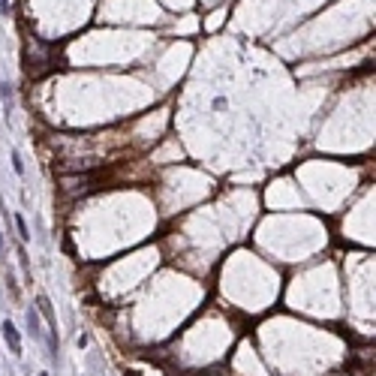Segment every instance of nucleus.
Wrapping results in <instances>:
<instances>
[{"label":"nucleus","instance_id":"f257e3e1","mask_svg":"<svg viewBox=\"0 0 376 376\" xmlns=\"http://www.w3.org/2000/svg\"><path fill=\"white\" fill-rule=\"evenodd\" d=\"M3 340H6V346H9V352H15V355H21V334H18V328L6 319L3 322Z\"/></svg>","mask_w":376,"mask_h":376},{"label":"nucleus","instance_id":"f03ea898","mask_svg":"<svg viewBox=\"0 0 376 376\" xmlns=\"http://www.w3.org/2000/svg\"><path fill=\"white\" fill-rule=\"evenodd\" d=\"M27 325H30V334L36 337V340H42L45 334H42V328H39V313L36 310H27Z\"/></svg>","mask_w":376,"mask_h":376},{"label":"nucleus","instance_id":"7ed1b4c3","mask_svg":"<svg viewBox=\"0 0 376 376\" xmlns=\"http://www.w3.org/2000/svg\"><path fill=\"white\" fill-rule=\"evenodd\" d=\"M15 226H18L21 241H30V229H27V223H24V217H21V214H15Z\"/></svg>","mask_w":376,"mask_h":376},{"label":"nucleus","instance_id":"20e7f679","mask_svg":"<svg viewBox=\"0 0 376 376\" xmlns=\"http://www.w3.org/2000/svg\"><path fill=\"white\" fill-rule=\"evenodd\" d=\"M0 100H3L6 109H9V103H12V87L9 84H0Z\"/></svg>","mask_w":376,"mask_h":376},{"label":"nucleus","instance_id":"39448f33","mask_svg":"<svg viewBox=\"0 0 376 376\" xmlns=\"http://www.w3.org/2000/svg\"><path fill=\"white\" fill-rule=\"evenodd\" d=\"M12 169H15L18 175H24V163H21V154H18V151H12Z\"/></svg>","mask_w":376,"mask_h":376},{"label":"nucleus","instance_id":"423d86ee","mask_svg":"<svg viewBox=\"0 0 376 376\" xmlns=\"http://www.w3.org/2000/svg\"><path fill=\"white\" fill-rule=\"evenodd\" d=\"M0 15H9V0H0Z\"/></svg>","mask_w":376,"mask_h":376},{"label":"nucleus","instance_id":"0eeeda50","mask_svg":"<svg viewBox=\"0 0 376 376\" xmlns=\"http://www.w3.org/2000/svg\"><path fill=\"white\" fill-rule=\"evenodd\" d=\"M0 253H3V235H0Z\"/></svg>","mask_w":376,"mask_h":376},{"label":"nucleus","instance_id":"6e6552de","mask_svg":"<svg viewBox=\"0 0 376 376\" xmlns=\"http://www.w3.org/2000/svg\"><path fill=\"white\" fill-rule=\"evenodd\" d=\"M39 376H48V373H39Z\"/></svg>","mask_w":376,"mask_h":376}]
</instances>
